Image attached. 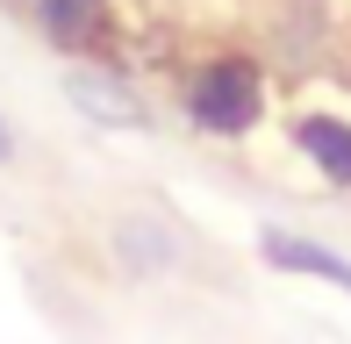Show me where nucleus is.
I'll list each match as a JSON object with an SVG mask.
<instances>
[{
  "label": "nucleus",
  "mask_w": 351,
  "mask_h": 344,
  "mask_svg": "<svg viewBox=\"0 0 351 344\" xmlns=\"http://www.w3.org/2000/svg\"><path fill=\"white\" fill-rule=\"evenodd\" d=\"M172 101L215 144H237L251 136L265 115H273V79H265V58L244 51V43H215V51H194L180 72H172Z\"/></svg>",
  "instance_id": "f257e3e1"
},
{
  "label": "nucleus",
  "mask_w": 351,
  "mask_h": 344,
  "mask_svg": "<svg viewBox=\"0 0 351 344\" xmlns=\"http://www.w3.org/2000/svg\"><path fill=\"white\" fill-rule=\"evenodd\" d=\"M22 14L36 22V36L58 58L122 72V14H115V0H22Z\"/></svg>",
  "instance_id": "f03ea898"
},
{
  "label": "nucleus",
  "mask_w": 351,
  "mask_h": 344,
  "mask_svg": "<svg viewBox=\"0 0 351 344\" xmlns=\"http://www.w3.org/2000/svg\"><path fill=\"white\" fill-rule=\"evenodd\" d=\"M287 136H294V151L308 158L315 180H330V186L351 194V122L344 115H330V108H294V115H287Z\"/></svg>",
  "instance_id": "7ed1b4c3"
},
{
  "label": "nucleus",
  "mask_w": 351,
  "mask_h": 344,
  "mask_svg": "<svg viewBox=\"0 0 351 344\" xmlns=\"http://www.w3.org/2000/svg\"><path fill=\"white\" fill-rule=\"evenodd\" d=\"M258 251L280 265V273H308V280H330L337 294H351V258H337L330 244H308V237H287V230H265Z\"/></svg>",
  "instance_id": "20e7f679"
},
{
  "label": "nucleus",
  "mask_w": 351,
  "mask_h": 344,
  "mask_svg": "<svg viewBox=\"0 0 351 344\" xmlns=\"http://www.w3.org/2000/svg\"><path fill=\"white\" fill-rule=\"evenodd\" d=\"M0 165H14V130H8V115H0Z\"/></svg>",
  "instance_id": "39448f33"
}]
</instances>
